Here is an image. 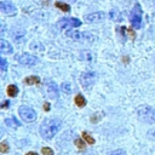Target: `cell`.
Wrapping results in <instances>:
<instances>
[{"label": "cell", "mask_w": 155, "mask_h": 155, "mask_svg": "<svg viewBox=\"0 0 155 155\" xmlns=\"http://www.w3.org/2000/svg\"><path fill=\"white\" fill-rule=\"evenodd\" d=\"M61 128V121L58 119H47L40 125V134L45 139H51Z\"/></svg>", "instance_id": "6da1fadb"}, {"label": "cell", "mask_w": 155, "mask_h": 155, "mask_svg": "<svg viewBox=\"0 0 155 155\" xmlns=\"http://www.w3.org/2000/svg\"><path fill=\"white\" fill-rule=\"evenodd\" d=\"M136 114L139 121L145 124H154L155 122V109L149 105H139L136 109Z\"/></svg>", "instance_id": "7a4b0ae2"}, {"label": "cell", "mask_w": 155, "mask_h": 155, "mask_svg": "<svg viewBox=\"0 0 155 155\" xmlns=\"http://www.w3.org/2000/svg\"><path fill=\"white\" fill-rule=\"evenodd\" d=\"M96 80H97V73H94V71H86L80 75V82H81L82 87L86 90H90L94 85Z\"/></svg>", "instance_id": "3957f363"}, {"label": "cell", "mask_w": 155, "mask_h": 155, "mask_svg": "<svg viewBox=\"0 0 155 155\" xmlns=\"http://www.w3.org/2000/svg\"><path fill=\"white\" fill-rule=\"evenodd\" d=\"M130 21H131V24L133 28H140L142 25V8H140V5L139 4H136L131 15H130Z\"/></svg>", "instance_id": "277c9868"}, {"label": "cell", "mask_w": 155, "mask_h": 155, "mask_svg": "<svg viewBox=\"0 0 155 155\" xmlns=\"http://www.w3.org/2000/svg\"><path fill=\"white\" fill-rule=\"evenodd\" d=\"M18 113H19L21 119H22L23 121H25V122H33V121H35V119H36V113H35L34 109L30 108V107L22 105V107H19Z\"/></svg>", "instance_id": "5b68a950"}, {"label": "cell", "mask_w": 155, "mask_h": 155, "mask_svg": "<svg viewBox=\"0 0 155 155\" xmlns=\"http://www.w3.org/2000/svg\"><path fill=\"white\" fill-rule=\"evenodd\" d=\"M57 25L58 28H71V27H79L81 25V21L78 19V18H68V17H64V18H61L58 22H57Z\"/></svg>", "instance_id": "8992f818"}, {"label": "cell", "mask_w": 155, "mask_h": 155, "mask_svg": "<svg viewBox=\"0 0 155 155\" xmlns=\"http://www.w3.org/2000/svg\"><path fill=\"white\" fill-rule=\"evenodd\" d=\"M67 36L74 39V40H86V41H93V36L90 34V33H80V31H76V30H70L68 29L67 30Z\"/></svg>", "instance_id": "52a82bcc"}, {"label": "cell", "mask_w": 155, "mask_h": 155, "mask_svg": "<svg viewBox=\"0 0 155 155\" xmlns=\"http://www.w3.org/2000/svg\"><path fill=\"white\" fill-rule=\"evenodd\" d=\"M17 59H18L19 64H22L24 67H33V65H35L39 62V58L38 57L31 56V54H28V53H24V54L19 56Z\"/></svg>", "instance_id": "ba28073f"}, {"label": "cell", "mask_w": 155, "mask_h": 155, "mask_svg": "<svg viewBox=\"0 0 155 155\" xmlns=\"http://www.w3.org/2000/svg\"><path fill=\"white\" fill-rule=\"evenodd\" d=\"M105 13L102 12V11H98V12H93V13H90L85 17V21L88 22V23H96V22H101L105 18Z\"/></svg>", "instance_id": "9c48e42d"}, {"label": "cell", "mask_w": 155, "mask_h": 155, "mask_svg": "<svg viewBox=\"0 0 155 155\" xmlns=\"http://www.w3.org/2000/svg\"><path fill=\"white\" fill-rule=\"evenodd\" d=\"M0 10H1V12L6 13V15H15L16 13V7L10 1H1L0 2Z\"/></svg>", "instance_id": "30bf717a"}, {"label": "cell", "mask_w": 155, "mask_h": 155, "mask_svg": "<svg viewBox=\"0 0 155 155\" xmlns=\"http://www.w3.org/2000/svg\"><path fill=\"white\" fill-rule=\"evenodd\" d=\"M47 94H48V97H50L51 99L58 98V94H59V92H58V86H57L54 82H52V81L47 84Z\"/></svg>", "instance_id": "8fae6325"}, {"label": "cell", "mask_w": 155, "mask_h": 155, "mask_svg": "<svg viewBox=\"0 0 155 155\" xmlns=\"http://www.w3.org/2000/svg\"><path fill=\"white\" fill-rule=\"evenodd\" d=\"M0 52L5 53V54H10V53L13 52V48H12L10 42H7L4 39H0Z\"/></svg>", "instance_id": "7c38bea8"}, {"label": "cell", "mask_w": 155, "mask_h": 155, "mask_svg": "<svg viewBox=\"0 0 155 155\" xmlns=\"http://www.w3.org/2000/svg\"><path fill=\"white\" fill-rule=\"evenodd\" d=\"M79 58H80L81 61L92 62V59H93V56H92V52H90V51H81V52H80V56H79Z\"/></svg>", "instance_id": "4fadbf2b"}, {"label": "cell", "mask_w": 155, "mask_h": 155, "mask_svg": "<svg viewBox=\"0 0 155 155\" xmlns=\"http://www.w3.org/2000/svg\"><path fill=\"white\" fill-rule=\"evenodd\" d=\"M109 18H110V19H113V21H117V22H120V21H121L120 12H119L117 10L113 8V10L109 12Z\"/></svg>", "instance_id": "5bb4252c"}, {"label": "cell", "mask_w": 155, "mask_h": 155, "mask_svg": "<svg viewBox=\"0 0 155 155\" xmlns=\"http://www.w3.org/2000/svg\"><path fill=\"white\" fill-rule=\"evenodd\" d=\"M54 6H56L57 8H61V10L64 11V12H70V6H69L68 4H65V2H59V1H57V2L54 4Z\"/></svg>", "instance_id": "9a60e30c"}, {"label": "cell", "mask_w": 155, "mask_h": 155, "mask_svg": "<svg viewBox=\"0 0 155 155\" xmlns=\"http://www.w3.org/2000/svg\"><path fill=\"white\" fill-rule=\"evenodd\" d=\"M40 82V79L38 76H28L24 79V84L27 85H34V84H39Z\"/></svg>", "instance_id": "2e32d148"}, {"label": "cell", "mask_w": 155, "mask_h": 155, "mask_svg": "<svg viewBox=\"0 0 155 155\" xmlns=\"http://www.w3.org/2000/svg\"><path fill=\"white\" fill-rule=\"evenodd\" d=\"M17 93H18V88H17L16 85H10V86L7 87V94H8L10 97H16Z\"/></svg>", "instance_id": "e0dca14e"}, {"label": "cell", "mask_w": 155, "mask_h": 155, "mask_svg": "<svg viewBox=\"0 0 155 155\" xmlns=\"http://www.w3.org/2000/svg\"><path fill=\"white\" fill-rule=\"evenodd\" d=\"M75 104H76L78 107H85V105H86V99L84 98L82 94H78V96L75 97Z\"/></svg>", "instance_id": "ac0fdd59"}, {"label": "cell", "mask_w": 155, "mask_h": 155, "mask_svg": "<svg viewBox=\"0 0 155 155\" xmlns=\"http://www.w3.org/2000/svg\"><path fill=\"white\" fill-rule=\"evenodd\" d=\"M5 122H6V125L8 126V127H13V128H16V127H18L19 126V122L15 119V117H8V119H6L5 120Z\"/></svg>", "instance_id": "d6986e66"}, {"label": "cell", "mask_w": 155, "mask_h": 155, "mask_svg": "<svg viewBox=\"0 0 155 155\" xmlns=\"http://www.w3.org/2000/svg\"><path fill=\"white\" fill-rule=\"evenodd\" d=\"M75 145L78 147V149H79L80 151L85 150V148H86V144H85V142H84L82 139H80V138H76V139H75Z\"/></svg>", "instance_id": "ffe728a7"}, {"label": "cell", "mask_w": 155, "mask_h": 155, "mask_svg": "<svg viewBox=\"0 0 155 155\" xmlns=\"http://www.w3.org/2000/svg\"><path fill=\"white\" fill-rule=\"evenodd\" d=\"M62 91L65 93V94H70L71 93V86L69 82H63L62 84Z\"/></svg>", "instance_id": "44dd1931"}, {"label": "cell", "mask_w": 155, "mask_h": 155, "mask_svg": "<svg viewBox=\"0 0 155 155\" xmlns=\"http://www.w3.org/2000/svg\"><path fill=\"white\" fill-rule=\"evenodd\" d=\"M82 138H84V140L87 142L88 144H93V143H94V139H93L87 132H82Z\"/></svg>", "instance_id": "7402d4cb"}, {"label": "cell", "mask_w": 155, "mask_h": 155, "mask_svg": "<svg viewBox=\"0 0 155 155\" xmlns=\"http://www.w3.org/2000/svg\"><path fill=\"white\" fill-rule=\"evenodd\" d=\"M0 150H1V153H7L10 150V147H8V144H7L6 140H2L0 143Z\"/></svg>", "instance_id": "603a6c76"}, {"label": "cell", "mask_w": 155, "mask_h": 155, "mask_svg": "<svg viewBox=\"0 0 155 155\" xmlns=\"http://www.w3.org/2000/svg\"><path fill=\"white\" fill-rule=\"evenodd\" d=\"M108 155H126V151L122 149H117V150H113L110 151Z\"/></svg>", "instance_id": "cb8c5ba5"}, {"label": "cell", "mask_w": 155, "mask_h": 155, "mask_svg": "<svg viewBox=\"0 0 155 155\" xmlns=\"http://www.w3.org/2000/svg\"><path fill=\"white\" fill-rule=\"evenodd\" d=\"M41 151H42V154H44V155H53V150H52L51 148H48V147L42 148V149H41Z\"/></svg>", "instance_id": "d4e9b609"}, {"label": "cell", "mask_w": 155, "mask_h": 155, "mask_svg": "<svg viewBox=\"0 0 155 155\" xmlns=\"http://www.w3.org/2000/svg\"><path fill=\"white\" fill-rule=\"evenodd\" d=\"M0 65H1V70L5 71L7 69V62L5 58H0Z\"/></svg>", "instance_id": "484cf974"}, {"label": "cell", "mask_w": 155, "mask_h": 155, "mask_svg": "<svg viewBox=\"0 0 155 155\" xmlns=\"http://www.w3.org/2000/svg\"><path fill=\"white\" fill-rule=\"evenodd\" d=\"M127 31H128V34H130L131 39H132V40H134V38H136V35H134V31H133L132 29H127Z\"/></svg>", "instance_id": "4316f807"}, {"label": "cell", "mask_w": 155, "mask_h": 155, "mask_svg": "<svg viewBox=\"0 0 155 155\" xmlns=\"http://www.w3.org/2000/svg\"><path fill=\"white\" fill-rule=\"evenodd\" d=\"M50 108H51L50 103H47V102H46V103L44 104V110H45V111H48V110H50Z\"/></svg>", "instance_id": "83f0119b"}, {"label": "cell", "mask_w": 155, "mask_h": 155, "mask_svg": "<svg viewBox=\"0 0 155 155\" xmlns=\"http://www.w3.org/2000/svg\"><path fill=\"white\" fill-rule=\"evenodd\" d=\"M8 104H10V102H7V101H6V102H5L4 104H1V108H6V107H7Z\"/></svg>", "instance_id": "f1b7e54d"}, {"label": "cell", "mask_w": 155, "mask_h": 155, "mask_svg": "<svg viewBox=\"0 0 155 155\" xmlns=\"http://www.w3.org/2000/svg\"><path fill=\"white\" fill-rule=\"evenodd\" d=\"M25 155H39V154H36V153H33V151H29V153H27Z\"/></svg>", "instance_id": "f546056e"}, {"label": "cell", "mask_w": 155, "mask_h": 155, "mask_svg": "<svg viewBox=\"0 0 155 155\" xmlns=\"http://www.w3.org/2000/svg\"><path fill=\"white\" fill-rule=\"evenodd\" d=\"M64 1H68V2H75L76 0H64Z\"/></svg>", "instance_id": "4dcf8cb0"}]
</instances>
